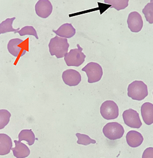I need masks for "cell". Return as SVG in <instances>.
<instances>
[{
	"instance_id": "cell-5",
	"label": "cell",
	"mask_w": 153,
	"mask_h": 158,
	"mask_svg": "<svg viewBox=\"0 0 153 158\" xmlns=\"http://www.w3.org/2000/svg\"><path fill=\"white\" fill-rule=\"evenodd\" d=\"M102 131L105 136L110 140L121 138L125 133L123 127L116 122L107 123L103 128Z\"/></svg>"
},
{
	"instance_id": "cell-19",
	"label": "cell",
	"mask_w": 153,
	"mask_h": 158,
	"mask_svg": "<svg viewBox=\"0 0 153 158\" xmlns=\"http://www.w3.org/2000/svg\"><path fill=\"white\" fill-rule=\"evenodd\" d=\"M104 2L110 4V8H114L117 10H120L128 7L129 0H104Z\"/></svg>"
},
{
	"instance_id": "cell-18",
	"label": "cell",
	"mask_w": 153,
	"mask_h": 158,
	"mask_svg": "<svg viewBox=\"0 0 153 158\" xmlns=\"http://www.w3.org/2000/svg\"><path fill=\"white\" fill-rule=\"evenodd\" d=\"M15 17L7 18L0 23V35L6 33L7 32H14L15 33L20 30V28L15 29L12 27V23Z\"/></svg>"
},
{
	"instance_id": "cell-7",
	"label": "cell",
	"mask_w": 153,
	"mask_h": 158,
	"mask_svg": "<svg viewBox=\"0 0 153 158\" xmlns=\"http://www.w3.org/2000/svg\"><path fill=\"white\" fill-rule=\"evenodd\" d=\"M125 123L133 128H139L142 125V122L139 118L138 112L133 109L125 110L122 114Z\"/></svg>"
},
{
	"instance_id": "cell-3",
	"label": "cell",
	"mask_w": 153,
	"mask_h": 158,
	"mask_svg": "<svg viewBox=\"0 0 153 158\" xmlns=\"http://www.w3.org/2000/svg\"><path fill=\"white\" fill-rule=\"evenodd\" d=\"M77 48L72 49L64 55V59L66 65L69 67H79L81 65L85 58V55L82 52V48L79 44H77Z\"/></svg>"
},
{
	"instance_id": "cell-26",
	"label": "cell",
	"mask_w": 153,
	"mask_h": 158,
	"mask_svg": "<svg viewBox=\"0 0 153 158\" xmlns=\"http://www.w3.org/2000/svg\"><path fill=\"white\" fill-rule=\"evenodd\" d=\"M152 94H153V93H152Z\"/></svg>"
},
{
	"instance_id": "cell-1",
	"label": "cell",
	"mask_w": 153,
	"mask_h": 158,
	"mask_svg": "<svg viewBox=\"0 0 153 158\" xmlns=\"http://www.w3.org/2000/svg\"><path fill=\"white\" fill-rule=\"evenodd\" d=\"M69 47L68 40L58 36L52 38L48 44L49 52L51 56H55L58 59L64 57V55L68 53Z\"/></svg>"
},
{
	"instance_id": "cell-15",
	"label": "cell",
	"mask_w": 153,
	"mask_h": 158,
	"mask_svg": "<svg viewBox=\"0 0 153 158\" xmlns=\"http://www.w3.org/2000/svg\"><path fill=\"white\" fill-rule=\"evenodd\" d=\"M12 148V139L5 133H0V155L8 154Z\"/></svg>"
},
{
	"instance_id": "cell-8",
	"label": "cell",
	"mask_w": 153,
	"mask_h": 158,
	"mask_svg": "<svg viewBox=\"0 0 153 158\" xmlns=\"http://www.w3.org/2000/svg\"><path fill=\"white\" fill-rule=\"evenodd\" d=\"M129 29L134 33L140 31L143 27V20L141 15L138 12L134 11L129 13L127 19Z\"/></svg>"
},
{
	"instance_id": "cell-24",
	"label": "cell",
	"mask_w": 153,
	"mask_h": 158,
	"mask_svg": "<svg viewBox=\"0 0 153 158\" xmlns=\"http://www.w3.org/2000/svg\"><path fill=\"white\" fill-rule=\"evenodd\" d=\"M142 158H153V148L149 147L146 148L142 153Z\"/></svg>"
},
{
	"instance_id": "cell-21",
	"label": "cell",
	"mask_w": 153,
	"mask_h": 158,
	"mask_svg": "<svg viewBox=\"0 0 153 158\" xmlns=\"http://www.w3.org/2000/svg\"><path fill=\"white\" fill-rule=\"evenodd\" d=\"M11 113L6 109H0V130L3 129L9 122Z\"/></svg>"
},
{
	"instance_id": "cell-17",
	"label": "cell",
	"mask_w": 153,
	"mask_h": 158,
	"mask_svg": "<svg viewBox=\"0 0 153 158\" xmlns=\"http://www.w3.org/2000/svg\"><path fill=\"white\" fill-rule=\"evenodd\" d=\"M18 138L19 141H25L29 146H32L34 144L35 136L31 129H25L20 131L18 135Z\"/></svg>"
},
{
	"instance_id": "cell-6",
	"label": "cell",
	"mask_w": 153,
	"mask_h": 158,
	"mask_svg": "<svg viewBox=\"0 0 153 158\" xmlns=\"http://www.w3.org/2000/svg\"><path fill=\"white\" fill-rule=\"evenodd\" d=\"M100 112L102 117L106 120L115 119L119 115L118 106L113 101L107 100L102 104Z\"/></svg>"
},
{
	"instance_id": "cell-25",
	"label": "cell",
	"mask_w": 153,
	"mask_h": 158,
	"mask_svg": "<svg viewBox=\"0 0 153 158\" xmlns=\"http://www.w3.org/2000/svg\"><path fill=\"white\" fill-rule=\"evenodd\" d=\"M151 2H153V0H151Z\"/></svg>"
},
{
	"instance_id": "cell-14",
	"label": "cell",
	"mask_w": 153,
	"mask_h": 158,
	"mask_svg": "<svg viewBox=\"0 0 153 158\" xmlns=\"http://www.w3.org/2000/svg\"><path fill=\"white\" fill-rule=\"evenodd\" d=\"M15 147L12 148L11 150L13 152V155L16 158H25L28 157L30 153L29 148L24 143L21 141L14 140Z\"/></svg>"
},
{
	"instance_id": "cell-13",
	"label": "cell",
	"mask_w": 153,
	"mask_h": 158,
	"mask_svg": "<svg viewBox=\"0 0 153 158\" xmlns=\"http://www.w3.org/2000/svg\"><path fill=\"white\" fill-rule=\"evenodd\" d=\"M53 31L58 36L64 38H70L76 34V29L72 25L69 23H66L61 25L56 30H53Z\"/></svg>"
},
{
	"instance_id": "cell-9",
	"label": "cell",
	"mask_w": 153,
	"mask_h": 158,
	"mask_svg": "<svg viewBox=\"0 0 153 158\" xmlns=\"http://www.w3.org/2000/svg\"><path fill=\"white\" fill-rule=\"evenodd\" d=\"M62 79L66 85L69 86H75L81 81V75L76 70L67 69L63 72Z\"/></svg>"
},
{
	"instance_id": "cell-20",
	"label": "cell",
	"mask_w": 153,
	"mask_h": 158,
	"mask_svg": "<svg viewBox=\"0 0 153 158\" xmlns=\"http://www.w3.org/2000/svg\"><path fill=\"white\" fill-rule=\"evenodd\" d=\"M145 18L149 23H153V2L147 3L142 9Z\"/></svg>"
},
{
	"instance_id": "cell-4",
	"label": "cell",
	"mask_w": 153,
	"mask_h": 158,
	"mask_svg": "<svg viewBox=\"0 0 153 158\" xmlns=\"http://www.w3.org/2000/svg\"><path fill=\"white\" fill-rule=\"evenodd\" d=\"M82 70L85 72L87 78L88 83H93L100 80L103 75V70L102 67L98 63L91 62L84 66Z\"/></svg>"
},
{
	"instance_id": "cell-22",
	"label": "cell",
	"mask_w": 153,
	"mask_h": 158,
	"mask_svg": "<svg viewBox=\"0 0 153 158\" xmlns=\"http://www.w3.org/2000/svg\"><path fill=\"white\" fill-rule=\"evenodd\" d=\"M76 136L77 138V143L79 144H82L84 146L89 145L90 144L96 143V141L90 138L88 135L85 134H82L79 133H76Z\"/></svg>"
},
{
	"instance_id": "cell-23",
	"label": "cell",
	"mask_w": 153,
	"mask_h": 158,
	"mask_svg": "<svg viewBox=\"0 0 153 158\" xmlns=\"http://www.w3.org/2000/svg\"><path fill=\"white\" fill-rule=\"evenodd\" d=\"M16 33H18L20 36L25 35H32L34 36L37 39H38L36 30L33 26H25L18 30Z\"/></svg>"
},
{
	"instance_id": "cell-11",
	"label": "cell",
	"mask_w": 153,
	"mask_h": 158,
	"mask_svg": "<svg viewBox=\"0 0 153 158\" xmlns=\"http://www.w3.org/2000/svg\"><path fill=\"white\" fill-rule=\"evenodd\" d=\"M126 139L128 144L130 147L136 148L142 143L144 138L139 132L135 130H130L126 135Z\"/></svg>"
},
{
	"instance_id": "cell-10",
	"label": "cell",
	"mask_w": 153,
	"mask_h": 158,
	"mask_svg": "<svg viewBox=\"0 0 153 158\" xmlns=\"http://www.w3.org/2000/svg\"><path fill=\"white\" fill-rule=\"evenodd\" d=\"M35 10L38 17L46 19L51 14L53 6L49 0H38L35 4Z\"/></svg>"
},
{
	"instance_id": "cell-16",
	"label": "cell",
	"mask_w": 153,
	"mask_h": 158,
	"mask_svg": "<svg viewBox=\"0 0 153 158\" xmlns=\"http://www.w3.org/2000/svg\"><path fill=\"white\" fill-rule=\"evenodd\" d=\"M22 42L23 40L20 38H14L10 40L7 46V48L9 53L14 57H18L22 49V48L19 47V45Z\"/></svg>"
},
{
	"instance_id": "cell-2",
	"label": "cell",
	"mask_w": 153,
	"mask_h": 158,
	"mask_svg": "<svg viewBox=\"0 0 153 158\" xmlns=\"http://www.w3.org/2000/svg\"><path fill=\"white\" fill-rule=\"evenodd\" d=\"M147 95V86L142 81L135 80L128 86V96L133 100L142 101Z\"/></svg>"
},
{
	"instance_id": "cell-12",
	"label": "cell",
	"mask_w": 153,
	"mask_h": 158,
	"mask_svg": "<svg viewBox=\"0 0 153 158\" xmlns=\"http://www.w3.org/2000/svg\"><path fill=\"white\" fill-rule=\"evenodd\" d=\"M141 113L144 123L150 125L153 123V104L146 102L141 107Z\"/></svg>"
}]
</instances>
